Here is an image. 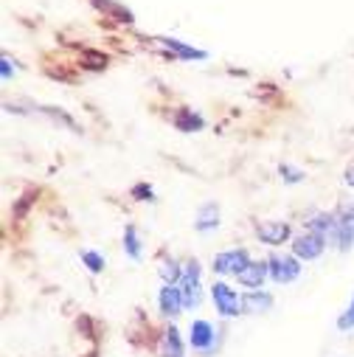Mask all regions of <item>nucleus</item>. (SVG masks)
Returning <instances> with one entry per match:
<instances>
[{
  "label": "nucleus",
  "mask_w": 354,
  "mask_h": 357,
  "mask_svg": "<svg viewBox=\"0 0 354 357\" xmlns=\"http://www.w3.org/2000/svg\"><path fill=\"white\" fill-rule=\"evenodd\" d=\"M247 264H250V253L245 248H233V250H222L214 256L211 271L217 276H239Z\"/></svg>",
  "instance_id": "nucleus-1"
},
{
  "label": "nucleus",
  "mask_w": 354,
  "mask_h": 357,
  "mask_svg": "<svg viewBox=\"0 0 354 357\" xmlns=\"http://www.w3.org/2000/svg\"><path fill=\"white\" fill-rule=\"evenodd\" d=\"M268 271H270V279L276 284H290L301 276V259L298 256H287V253H273L268 259Z\"/></svg>",
  "instance_id": "nucleus-2"
},
{
  "label": "nucleus",
  "mask_w": 354,
  "mask_h": 357,
  "mask_svg": "<svg viewBox=\"0 0 354 357\" xmlns=\"http://www.w3.org/2000/svg\"><path fill=\"white\" fill-rule=\"evenodd\" d=\"M177 287H180V296H183L186 310H194L200 304L203 293H200V261L197 259H192V261L183 264V279H180V284H177Z\"/></svg>",
  "instance_id": "nucleus-3"
},
{
  "label": "nucleus",
  "mask_w": 354,
  "mask_h": 357,
  "mask_svg": "<svg viewBox=\"0 0 354 357\" xmlns=\"http://www.w3.org/2000/svg\"><path fill=\"white\" fill-rule=\"evenodd\" d=\"M211 301H214V307H217V312L222 318H233L242 310V296L225 282H214L211 284Z\"/></svg>",
  "instance_id": "nucleus-4"
},
{
  "label": "nucleus",
  "mask_w": 354,
  "mask_h": 357,
  "mask_svg": "<svg viewBox=\"0 0 354 357\" xmlns=\"http://www.w3.org/2000/svg\"><path fill=\"white\" fill-rule=\"evenodd\" d=\"M323 250H326V236L309 228L293 239V256H298L301 261H315L318 256H323Z\"/></svg>",
  "instance_id": "nucleus-5"
},
{
  "label": "nucleus",
  "mask_w": 354,
  "mask_h": 357,
  "mask_svg": "<svg viewBox=\"0 0 354 357\" xmlns=\"http://www.w3.org/2000/svg\"><path fill=\"white\" fill-rule=\"evenodd\" d=\"M189 343H192L194 351L211 357L217 351V332H214V326L208 321H192V326H189Z\"/></svg>",
  "instance_id": "nucleus-6"
},
{
  "label": "nucleus",
  "mask_w": 354,
  "mask_h": 357,
  "mask_svg": "<svg viewBox=\"0 0 354 357\" xmlns=\"http://www.w3.org/2000/svg\"><path fill=\"white\" fill-rule=\"evenodd\" d=\"M332 245H337V250H351L354 248V211L337 214V222L329 234Z\"/></svg>",
  "instance_id": "nucleus-7"
},
{
  "label": "nucleus",
  "mask_w": 354,
  "mask_h": 357,
  "mask_svg": "<svg viewBox=\"0 0 354 357\" xmlns=\"http://www.w3.org/2000/svg\"><path fill=\"white\" fill-rule=\"evenodd\" d=\"M256 236L264 242V245H284L290 239V222H282V220H268V222H259L256 225Z\"/></svg>",
  "instance_id": "nucleus-8"
},
{
  "label": "nucleus",
  "mask_w": 354,
  "mask_h": 357,
  "mask_svg": "<svg viewBox=\"0 0 354 357\" xmlns=\"http://www.w3.org/2000/svg\"><path fill=\"white\" fill-rule=\"evenodd\" d=\"M157 307L166 318H174V315H180L186 310L183 304V296H180V287L177 284H163L160 293H157Z\"/></svg>",
  "instance_id": "nucleus-9"
},
{
  "label": "nucleus",
  "mask_w": 354,
  "mask_h": 357,
  "mask_svg": "<svg viewBox=\"0 0 354 357\" xmlns=\"http://www.w3.org/2000/svg\"><path fill=\"white\" fill-rule=\"evenodd\" d=\"M264 279H270L268 261H253V259H250V264L245 267V271L236 276V282H239L242 287H247V290H261Z\"/></svg>",
  "instance_id": "nucleus-10"
},
{
  "label": "nucleus",
  "mask_w": 354,
  "mask_h": 357,
  "mask_svg": "<svg viewBox=\"0 0 354 357\" xmlns=\"http://www.w3.org/2000/svg\"><path fill=\"white\" fill-rule=\"evenodd\" d=\"M273 307V296L261 293V290H250L242 296V312L245 315H259V312H270Z\"/></svg>",
  "instance_id": "nucleus-11"
},
{
  "label": "nucleus",
  "mask_w": 354,
  "mask_h": 357,
  "mask_svg": "<svg viewBox=\"0 0 354 357\" xmlns=\"http://www.w3.org/2000/svg\"><path fill=\"white\" fill-rule=\"evenodd\" d=\"M217 228H220V206L217 203H203L200 211H197V220H194V231L208 234V231H217Z\"/></svg>",
  "instance_id": "nucleus-12"
},
{
  "label": "nucleus",
  "mask_w": 354,
  "mask_h": 357,
  "mask_svg": "<svg viewBox=\"0 0 354 357\" xmlns=\"http://www.w3.org/2000/svg\"><path fill=\"white\" fill-rule=\"evenodd\" d=\"M183 354H186V343H183L180 332L169 326L160 337V357H183Z\"/></svg>",
  "instance_id": "nucleus-13"
},
{
  "label": "nucleus",
  "mask_w": 354,
  "mask_h": 357,
  "mask_svg": "<svg viewBox=\"0 0 354 357\" xmlns=\"http://www.w3.org/2000/svg\"><path fill=\"white\" fill-rule=\"evenodd\" d=\"M166 51H171L177 59H206L208 54L206 51H200V48H194V45H186V43H180V40H171V37H160L157 40Z\"/></svg>",
  "instance_id": "nucleus-14"
},
{
  "label": "nucleus",
  "mask_w": 354,
  "mask_h": 357,
  "mask_svg": "<svg viewBox=\"0 0 354 357\" xmlns=\"http://www.w3.org/2000/svg\"><path fill=\"white\" fill-rule=\"evenodd\" d=\"M174 127L180 130V132H197V130L206 127V119L197 116L194 110H177V116H174Z\"/></svg>",
  "instance_id": "nucleus-15"
},
{
  "label": "nucleus",
  "mask_w": 354,
  "mask_h": 357,
  "mask_svg": "<svg viewBox=\"0 0 354 357\" xmlns=\"http://www.w3.org/2000/svg\"><path fill=\"white\" fill-rule=\"evenodd\" d=\"M124 253L132 261H141V256H144V245H141V236H138L135 225H127V231H124Z\"/></svg>",
  "instance_id": "nucleus-16"
},
{
  "label": "nucleus",
  "mask_w": 354,
  "mask_h": 357,
  "mask_svg": "<svg viewBox=\"0 0 354 357\" xmlns=\"http://www.w3.org/2000/svg\"><path fill=\"white\" fill-rule=\"evenodd\" d=\"M160 279H163V284H180V279H183L180 261H177V259H166L160 264Z\"/></svg>",
  "instance_id": "nucleus-17"
},
{
  "label": "nucleus",
  "mask_w": 354,
  "mask_h": 357,
  "mask_svg": "<svg viewBox=\"0 0 354 357\" xmlns=\"http://www.w3.org/2000/svg\"><path fill=\"white\" fill-rule=\"evenodd\" d=\"M334 222H337V214H315V217H312V220L307 222V228L329 239V234H332V228H334Z\"/></svg>",
  "instance_id": "nucleus-18"
},
{
  "label": "nucleus",
  "mask_w": 354,
  "mask_h": 357,
  "mask_svg": "<svg viewBox=\"0 0 354 357\" xmlns=\"http://www.w3.org/2000/svg\"><path fill=\"white\" fill-rule=\"evenodd\" d=\"M93 3H96L99 9H105L113 20H118V23H132V12H127L124 6H118L116 0H93Z\"/></svg>",
  "instance_id": "nucleus-19"
},
{
  "label": "nucleus",
  "mask_w": 354,
  "mask_h": 357,
  "mask_svg": "<svg viewBox=\"0 0 354 357\" xmlns=\"http://www.w3.org/2000/svg\"><path fill=\"white\" fill-rule=\"evenodd\" d=\"M279 174H282L284 183H301L304 177H307L301 169H295V166H290V163H282V166H279Z\"/></svg>",
  "instance_id": "nucleus-20"
},
{
  "label": "nucleus",
  "mask_w": 354,
  "mask_h": 357,
  "mask_svg": "<svg viewBox=\"0 0 354 357\" xmlns=\"http://www.w3.org/2000/svg\"><path fill=\"white\" fill-rule=\"evenodd\" d=\"M82 261L91 267V273H102L105 271V259L96 250H82Z\"/></svg>",
  "instance_id": "nucleus-21"
},
{
  "label": "nucleus",
  "mask_w": 354,
  "mask_h": 357,
  "mask_svg": "<svg viewBox=\"0 0 354 357\" xmlns=\"http://www.w3.org/2000/svg\"><path fill=\"white\" fill-rule=\"evenodd\" d=\"M337 329H340V332L354 329V296H351V304L337 315Z\"/></svg>",
  "instance_id": "nucleus-22"
},
{
  "label": "nucleus",
  "mask_w": 354,
  "mask_h": 357,
  "mask_svg": "<svg viewBox=\"0 0 354 357\" xmlns=\"http://www.w3.org/2000/svg\"><path fill=\"white\" fill-rule=\"evenodd\" d=\"M132 197H138V200H152V186L138 183V186L132 189Z\"/></svg>",
  "instance_id": "nucleus-23"
},
{
  "label": "nucleus",
  "mask_w": 354,
  "mask_h": 357,
  "mask_svg": "<svg viewBox=\"0 0 354 357\" xmlns=\"http://www.w3.org/2000/svg\"><path fill=\"white\" fill-rule=\"evenodd\" d=\"M0 76L12 79V59H9V56H3V68H0Z\"/></svg>",
  "instance_id": "nucleus-24"
},
{
  "label": "nucleus",
  "mask_w": 354,
  "mask_h": 357,
  "mask_svg": "<svg viewBox=\"0 0 354 357\" xmlns=\"http://www.w3.org/2000/svg\"><path fill=\"white\" fill-rule=\"evenodd\" d=\"M343 181H346V186H351V189H354V163L346 169V177H343Z\"/></svg>",
  "instance_id": "nucleus-25"
}]
</instances>
